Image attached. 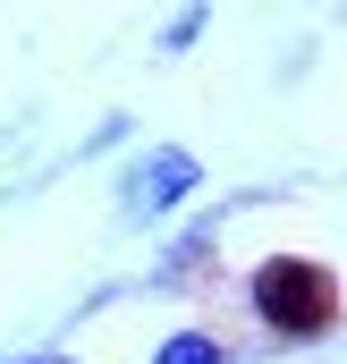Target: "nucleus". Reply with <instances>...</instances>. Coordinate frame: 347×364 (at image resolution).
I'll return each mask as SVG.
<instances>
[{"label": "nucleus", "instance_id": "f257e3e1", "mask_svg": "<svg viewBox=\"0 0 347 364\" xmlns=\"http://www.w3.org/2000/svg\"><path fill=\"white\" fill-rule=\"evenodd\" d=\"M246 305H255L262 331H279V339H322L339 322V272L314 263V255H271L246 279Z\"/></svg>", "mask_w": 347, "mask_h": 364}, {"label": "nucleus", "instance_id": "f03ea898", "mask_svg": "<svg viewBox=\"0 0 347 364\" xmlns=\"http://www.w3.org/2000/svg\"><path fill=\"white\" fill-rule=\"evenodd\" d=\"M195 186H203V161H195L186 144H153V153H144V161L119 178V220L153 229V220H170Z\"/></svg>", "mask_w": 347, "mask_h": 364}, {"label": "nucleus", "instance_id": "7ed1b4c3", "mask_svg": "<svg viewBox=\"0 0 347 364\" xmlns=\"http://www.w3.org/2000/svg\"><path fill=\"white\" fill-rule=\"evenodd\" d=\"M153 364H229V339H212V331H178L153 348Z\"/></svg>", "mask_w": 347, "mask_h": 364}, {"label": "nucleus", "instance_id": "20e7f679", "mask_svg": "<svg viewBox=\"0 0 347 364\" xmlns=\"http://www.w3.org/2000/svg\"><path fill=\"white\" fill-rule=\"evenodd\" d=\"M195 34H203V9H186V17H170V34H161V51H186Z\"/></svg>", "mask_w": 347, "mask_h": 364}, {"label": "nucleus", "instance_id": "39448f33", "mask_svg": "<svg viewBox=\"0 0 347 364\" xmlns=\"http://www.w3.org/2000/svg\"><path fill=\"white\" fill-rule=\"evenodd\" d=\"M17 364H68V356H17Z\"/></svg>", "mask_w": 347, "mask_h": 364}]
</instances>
